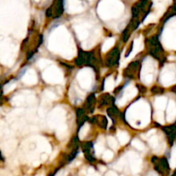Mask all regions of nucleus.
Masks as SVG:
<instances>
[{"label":"nucleus","mask_w":176,"mask_h":176,"mask_svg":"<svg viewBox=\"0 0 176 176\" xmlns=\"http://www.w3.org/2000/svg\"><path fill=\"white\" fill-rule=\"evenodd\" d=\"M43 78L48 82L59 83L62 79V75H61V73L57 68H51V69H48L43 74Z\"/></svg>","instance_id":"obj_1"},{"label":"nucleus","mask_w":176,"mask_h":176,"mask_svg":"<svg viewBox=\"0 0 176 176\" xmlns=\"http://www.w3.org/2000/svg\"><path fill=\"white\" fill-rule=\"evenodd\" d=\"M78 80L80 85L84 88L90 87L92 83V73L88 69H83L78 74Z\"/></svg>","instance_id":"obj_2"},{"label":"nucleus","mask_w":176,"mask_h":176,"mask_svg":"<svg viewBox=\"0 0 176 176\" xmlns=\"http://www.w3.org/2000/svg\"><path fill=\"white\" fill-rule=\"evenodd\" d=\"M23 81L27 84H30V85H32V84H35L36 81H37V77H36V74H35V72L32 69H30L27 73L25 74V75L23 77Z\"/></svg>","instance_id":"obj_3"},{"label":"nucleus","mask_w":176,"mask_h":176,"mask_svg":"<svg viewBox=\"0 0 176 176\" xmlns=\"http://www.w3.org/2000/svg\"><path fill=\"white\" fill-rule=\"evenodd\" d=\"M117 138H118L121 144L124 145L129 141V135L126 133L125 131H118L117 132Z\"/></svg>","instance_id":"obj_4"},{"label":"nucleus","mask_w":176,"mask_h":176,"mask_svg":"<svg viewBox=\"0 0 176 176\" xmlns=\"http://www.w3.org/2000/svg\"><path fill=\"white\" fill-rule=\"evenodd\" d=\"M114 42H115V41H114L113 38L107 39V40L104 42L103 46H102V51H103V52H106V51H107L108 49H110L111 47L113 46Z\"/></svg>","instance_id":"obj_5"},{"label":"nucleus","mask_w":176,"mask_h":176,"mask_svg":"<svg viewBox=\"0 0 176 176\" xmlns=\"http://www.w3.org/2000/svg\"><path fill=\"white\" fill-rule=\"evenodd\" d=\"M115 86V82H114V80L112 77H109L107 80L106 81V83H105V88H106V91H111L113 89V87Z\"/></svg>","instance_id":"obj_6"},{"label":"nucleus","mask_w":176,"mask_h":176,"mask_svg":"<svg viewBox=\"0 0 176 176\" xmlns=\"http://www.w3.org/2000/svg\"><path fill=\"white\" fill-rule=\"evenodd\" d=\"M131 143H132V145L135 147L136 149H139V150H143V149H145L144 144H143L140 140H138V139H134Z\"/></svg>","instance_id":"obj_7"},{"label":"nucleus","mask_w":176,"mask_h":176,"mask_svg":"<svg viewBox=\"0 0 176 176\" xmlns=\"http://www.w3.org/2000/svg\"><path fill=\"white\" fill-rule=\"evenodd\" d=\"M107 141H108V144H109V146L112 148V149H117V143L116 139L114 138V137H112V136H109L108 138H107Z\"/></svg>","instance_id":"obj_8"},{"label":"nucleus","mask_w":176,"mask_h":176,"mask_svg":"<svg viewBox=\"0 0 176 176\" xmlns=\"http://www.w3.org/2000/svg\"><path fill=\"white\" fill-rule=\"evenodd\" d=\"M112 157H113V153L110 150H106L103 154V158L106 161H110L112 159Z\"/></svg>","instance_id":"obj_9"},{"label":"nucleus","mask_w":176,"mask_h":176,"mask_svg":"<svg viewBox=\"0 0 176 176\" xmlns=\"http://www.w3.org/2000/svg\"><path fill=\"white\" fill-rule=\"evenodd\" d=\"M88 129H89V126L87 125V124H85V125L82 127L81 132H80V136H81V138H83L84 136H86V133L88 132Z\"/></svg>","instance_id":"obj_10"},{"label":"nucleus","mask_w":176,"mask_h":176,"mask_svg":"<svg viewBox=\"0 0 176 176\" xmlns=\"http://www.w3.org/2000/svg\"><path fill=\"white\" fill-rule=\"evenodd\" d=\"M49 63H50V62H49L48 60H40L38 61L37 65L39 66L41 68H43V67H46Z\"/></svg>","instance_id":"obj_11"},{"label":"nucleus","mask_w":176,"mask_h":176,"mask_svg":"<svg viewBox=\"0 0 176 176\" xmlns=\"http://www.w3.org/2000/svg\"><path fill=\"white\" fill-rule=\"evenodd\" d=\"M95 151L97 155H99L100 153L103 152V145H101L100 143H97L95 145Z\"/></svg>","instance_id":"obj_12"},{"label":"nucleus","mask_w":176,"mask_h":176,"mask_svg":"<svg viewBox=\"0 0 176 176\" xmlns=\"http://www.w3.org/2000/svg\"><path fill=\"white\" fill-rule=\"evenodd\" d=\"M45 96L47 99H56L55 93L51 92H49V91H46Z\"/></svg>","instance_id":"obj_13"},{"label":"nucleus","mask_w":176,"mask_h":176,"mask_svg":"<svg viewBox=\"0 0 176 176\" xmlns=\"http://www.w3.org/2000/svg\"><path fill=\"white\" fill-rule=\"evenodd\" d=\"M149 144L151 145V147H156L157 145V138L156 136H152L149 139Z\"/></svg>","instance_id":"obj_14"}]
</instances>
